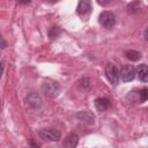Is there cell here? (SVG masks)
<instances>
[{
  "mask_svg": "<svg viewBox=\"0 0 148 148\" xmlns=\"http://www.w3.org/2000/svg\"><path fill=\"white\" fill-rule=\"evenodd\" d=\"M30 146H31V148H38V146H37L34 141H31V142H30Z\"/></svg>",
  "mask_w": 148,
  "mask_h": 148,
  "instance_id": "ac0fdd59",
  "label": "cell"
},
{
  "mask_svg": "<svg viewBox=\"0 0 148 148\" xmlns=\"http://www.w3.org/2000/svg\"><path fill=\"white\" fill-rule=\"evenodd\" d=\"M91 9H92V7H91V2L89 0H81L77 3L76 13H77V15L84 17V16H88L90 14Z\"/></svg>",
  "mask_w": 148,
  "mask_h": 148,
  "instance_id": "52a82bcc",
  "label": "cell"
},
{
  "mask_svg": "<svg viewBox=\"0 0 148 148\" xmlns=\"http://www.w3.org/2000/svg\"><path fill=\"white\" fill-rule=\"evenodd\" d=\"M38 135L40 139L47 141H59L61 138V133L54 128H43L38 132Z\"/></svg>",
  "mask_w": 148,
  "mask_h": 148,
  "instance_id": "5b68a950",
  "label": "cell"
},
{
  "mask_svg": "<svg viewBox=\"0 0 148 148\" xmlns=\"http://www.w3.org/2000/svg\"><path fill=\"white\" fill-rule=\"evenodd\" d=\"M7 46V42L5 40V38L2 37V36H0V49L2 50V49H5Z\"/></svg>",
  "mask_w": 148,
  "mask_h": 148,
  "instance_id": "2e32d148",
  "label": "cell"
},
{
  "mask_svg": "<svg viewBox=\"0 0 148 148\" xmlns=\"http://www.w3.org/2000/svg\"><path fill=\"white\" fill-rule=\"evenodd\" d=\"M147 88H142L140 90H132L131 92H128L126 95V98L130 99V102H134V103H143L147 101L148 97V92H147Z\"/></svg>",
  "mask_w": 148,
  "mask_h": 148,
  "instance_id": "277c9868",
  "label": "cell"
},
{
  "mask_svg": "<svg viewBox=\"0 0 148 148\" xmlns=\"http://www.w3.org/2000/svg\"><path fill=\"white\" fill-rule=\"evenodd\" d=\"M128 12H138V9H139V2H132V3H130L128 5Z\"/></svg>",
  "mask_w": 148,
  "mask_h": 148,
  "instance_id": "9a60e30c",
  "label": "cell"
},
{
  "mask_svg": "<svg viewBox=\"0 0 148 148\" xmlns=\"http://www.w3.org/2000/svg\"><path fill=\"white\" fill-rule=\"evenodd\" d=\"M79 143V136L75 133H69L64 140V148H75Z\"/></svg>",
  "mask_w": 148,
  "mask_h": 148,
  "instance_id": "30bf717a",
  "label": "cell"
},
{
  "mask_svg": "<svg viewBox=\"0 0 148 148\" xmlns=\"http://www.w3.org/2000/svg\"><path fill=\"white\" fill-rule=\"evenodd\" d=\"M42 89L43 91L45 92V95L50 98H54L57 97L60 91H61V87L58 82H54V81H51V80H46L44 81L43 86H42Z\"/></svg>",
  "mask_w": 148,
  "mask_h": 148,
  "instance_id": "6da1fadb",
  "label": "cell"
},
{
  "mask_svg": "<svg viewBox=\"0 0 148 148\" xmlns=\"http://www.w3.org/2000/svg\"><path fill=\"white\" fill-rule=\"evenodd\" d=\"M135 77V68L133 65H124L119 72V80L123 82L133 81Z\"/></svg>",
  "mask_w": 148,
  "mask_h": 148,
  "instance_id": "8992f818",
  "label": "cell"
},
{
  "mask_svg": "<svg viewBox=\"0 0 148 148\" xmlns=\"http://www.w3.org/2000/svg\"><path fill=\"white\" fill-rule=\"evenodd\" d=\"M105 76L111 84L117 86L119 83V71L113 64L109 62L105 65Z\"/></svg>",
  "mask_w": 148,
  "mask_h": 148,
  "instance_id": "3957f363",
  "label": "cell"
},
{
  "mask_svg": "<svg viewBox=\"0 0 148 148\" xmlns=\"http://www.w3.org/2000/svg\"><path fill=\"white\" fill-rule=\"evenodd\" d=\"M98 22L102 27L104 28H108V29H111L114 27L116 24V16L110 10H104L99 14L98 16Z\"/></svg>",
  "mask_w": 148,
  "mask_h": 148,
  "instance_id": "7a4b0ae2",
  "label": "cell"
},
{
  "mask_svg": "<svg viewBox=\"0 0 148 148\" xmlns=\"http://www.w3.org/2000/svg\"><path fill=\"white\" fill-rule=\"evenodd\" d=\"M136 74H138V77L141 82H147L148 81V68H147V65L146 64H141L139 65L138 69H136Z\"/></svg>",
  "mask_w": 148,
  "mask_h": 148,
  "instance_id": "7c38bea8",
  "label": "cell"
},
{
  "mask_svg": "<svg viewBox=\"0 0 148 148\" xmlns=\"http://www.w3.org/2000/svg\"><path fill=\"white\" fill-rule=\"evenodd\" d=\"M3 60L1 59L0 60V79H1V76H2V73H3Z\"/></svg>",
  "mask_w": 148,
  "mask_h": 148,
  "instance_id": "e0dca14e",
  "label": "cell"
},
{
  "mask_svg": "<svg viewBox=\"0 0 148 148\" xmlns=\"http://www.w3.org/2000/svg\"><path fill=\"white\" fill-rule=\"evenodd\" d=\"M110 106V99L105 97H98L95 99V108L98 112H104Z\"/></svg>",
  "mask_w": 148,
  "mask_h": 148,
  "instance_id": "8fae6325",
  "label": "cell"
},
{
  "mask_svg": "<svg viewBox=\"0 0 148 148\" xmlns=\"http://www.w3.org/2000/svg\"><path fill=\"white\" fill-rule=\"evenodd\" d=\"M25 102H27L28 106H30L32 109H39L42 106V98L37 92H30L27 96Z\"/></svg>",
  "mask_w": 148,
  "mask_h": 148,
  "instance_id": "9c48e42d",
  "label": "cell"
},
{
  "mask_svg": "<svg viewBox=\"0 0 148 148\" xmlns=\"http://www.w3.org/2000/svg\"><path fill=\"white\" fill-rule=\"evenodd\" d=\"M60 34H61V29L58 28V27H52L49 30V37H50V39H54V38L59 37Z\"/></svg>",
  "mask_w": 148,
  "mask_h": 148,
  "instance_id": "5bb4252c",
  "label": "cell"
},
{
  "mask_svg": "<svg viewBox=\"0 0 148 148\" xmlns=\"http://www.w3.org/2000/svg\"><path fill=\"white\" fill-rule=\"evenodd\" d=\"M125 57L130 59L131 61H138L141 58V52L135 51V50H127L125 51Z\"/></svg>",
  "mask_w": 148,
  "mask_h": 148,
  "instance_id": "4fadbf2b",
  "label": "cell"
},
{
  "mask_svg": "<svg viewBox=\"0 0 148 148\" xmlns=\"http://www.w3.org/2000/svg\"><path fill=\"white\" fill-rule=\"evenodd\" d=\"M75 118H76L79 121L83 123V124L90 125V124L94 123L95 116H94V113H92L91 111H89V110H83V111L77 112V113L75 114Z\"/></svg>",
  "mask_w": 148,
  "mask_h": 148,
  "instance_id": "ba28073f",
  "label": "cell"
}]
</instances>
